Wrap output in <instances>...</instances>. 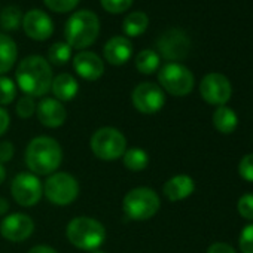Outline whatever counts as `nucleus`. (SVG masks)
Listing matches in <instances>:
<instances>
[{"label": "nucleus", "instance_id": "obj_1", "mask_svg": "<svg viewBox=\"0 0 253 253\" xmlns=\"http://www.w3.org/2000/svg\"><path fill=\"white\" fill-rule=\"evenodd\" d=\"M15 79L20 89L30 97H43L52 85L49 63L41 55L26 57L17 67Z\"/></svg>", "mask_w": 253, "mask_h": 253}, {"label": "nucleus", "instance_id": "obj_2", "mask_svg": "<svg viewBox=\"0 0 253 253\" xmlns=\"http://www.w3.org/2000/svg\"><path fill=\"white\" fill-rule=\"evenodd\" d=\"M63 161V151L58 142L48 136L33 139L26 149V164L33 174H52Z\"/></svg>", "mask_w": 253, "mask_h": 253}, {"label": "nucleus", "instance_id": "obj_3", "mask_svg": "<svg viewBox=\"0 0 253 253\" xmlns=\"http://www.w3.org/2000/svg\"><path fill=\"white\" fill-rule=\"evenodd\" d=\"M100 32L98 17L91 11L75 12L64 29L66 43L75 49H84L92 45Z\"/></svg>", "mask_w": 253, "mask_h": 253}, {"label": "nucleus", "instance_id": "obj_4", "mask_svg": "<svg viewBox=\"0 0 253 253\" xmlns=\"http://www.w3.org/2000/svg\"><path fill=\"white\" fill-rule=\"evenodd\" d=\"M69 241L81 250H98L106 240V228L92 217L79 216L69 222L66 229Z\"/></svg>", "mask_w": 253, "mask_h": 253}, {"label": "nucleus", "instance_id": "obj_5", "mask_svg": "<svg viewBox=\"0 0 253 253\" xmlns=\"http://www.w3.org/2000/svg\"><path fill=\"white\" fill-rule=\"evenodd\" d=\"M160 197L151 188H134L124 197V211L133 220H148L160 210Z\"/></svg>", "mask_w": 253, "mask_h": 253}, {"label": "nucleus", "instance_id": "obj_6", "mask_svg": "<svg viewBox=\"0 0 253 253\" xmlns=\"http://www.w3.org/2000/svg\"><path fill=\"white\" fill-rule=\"evenodd\" d=\"M91 151L98 160L115 161L126 151V139L113 126H103L91 137Z\"/></svg>", "mask_w": 253, "mask_h": 253}, {"label": "nucleus", "instance_id": "obj_7", "mask_svg": "<svg viewBox=\"0 0 253 253\" xmlns=\"http://www.w3.org/2000/svg\"><path fill=\"white\" fill-rule=\"evenodd\" d=\"M43 194L55 206H69L79 195V183L69 173H52L43 185Z\"/></svg>", "mask_w": 253, "mask_h": 253}, {"label": "nucleus", "instance_id": "obj_8", "mask_svg": "<svg viewBox=\"0 0 253 253\" xmlns=\"http://www.w3.org/2000/svg\"><path fill=\"white\" fill-rule=\"evenodd\" d=\"M158 81L169 94L176 97L188 95L194 88L192 72L179 63H169L161 67L158 73Z\"/></svg>", "mask_w": 253, "mask_h": 253}, {"label": "nucleus", "instance_id": "obj_9", "mask_svg": "<svg viewBox=\"0 0 253 253\" xmlns=\"http://www.w3.org/2000/svg\"><path fill=\"white\" fill-rule=\"evenodd\" d=\"M11 194L20 206L33 207L42 198L43 186L36 174L20 173L11 183Z\"/></svg>", "mask_w": 253, "mask_h": 253}, {"label": "nucleus", "instance_id": "obj_10", "mask_svg": "<svg viewBox=\"0 0 253 253\" xmlns=\"http://www.w3.org/2000/svg\"><path fill=\"white\" fill-rule=\"evenodd\" d=\"M131 101L134 107L145 115L160 112L166 104V94L161 86L152 82L139 84L131 92Z\"/></svg>", "mask_w": 253, "mask_h": 253}, {"label": "nucleus", "instance_id": "obj_11", "mask_svg": "<svg viewBox=\"0 0 253 253\" xmlns=\"http://www.w3.org/2000/svg\"><path fill=\"white\" fill-rule=\"evenodd\" d=\"M200 92L204 101L213 106H225L232 94L231 82L220 73H209L200 84Z\"/></svg>", "mask_w": 253, "mask_h": 253}, {"label": "nucleus", "instance_id": "obj_12", "mask_svg": "<svg viewBox=\"0 0 253 253\" xmlns=\"http://www.w3.org/2000/svg\"><path fill=\"white\" fill-rule=\"evenodd\" d=\"M160 54L166 60L177 61L183 60L191 48V41L186 33L180 29H170L164 32L157 42Z\"/></svg>", "mask_w": 253, "mask_h": 253}, {"label": "nucleus", "instance_id": "obj_13", "mask_svg": "<svg viewBox=\"0 0 253 253\" xmlns=\"http://www.w3.org/2000/svg\"><path fill=\"white\" fill-rule=\"evenodd\" d=\"M35 231V222L24 213H12L0 222V234L8 241L21 243Z\"/></svg>", "mask_w": 253, "mask_h": 253}, {"label": "nucleus", "instance_id": "obj_14", "mask_svg": "<svg viewBox=\"0 0 253 253\" xmlns=\"http://www.w3.org/2000/svg\"><path fill=\"white\" fill-rule=\"evenodd\" d=\"M23 29L33 41H46L54 33V23L41 9H32L23 17Z\"/></svg>", "mask_w": 253, "mask_h": 253}, {"label": "nucleus", "instance_id": "obj_15", "mask_svg": "<svg viewBox=\"0 0 253 253\" xmlns=\"http://www.w3.org/2000/svg\"><path fill=\"white\" fill-rule=\"evenodd\" d=\"M36 113L41 124L48 126V128L61 126L67 118L64 106L57 98H42L36 107Z\"/></svg>", "mask_w": 253, "mask_h": 253}, {"label": "nucleus", "instance_id": "obj_16", "mask_svg": "<svg viewBox=\"0 0 253 253\" xmlns=\"http://www.w3.org/2000/svg\"><path fill=\"white\" fill-rule=\"evenodd\" d=\"M73 67L76 73L86 81H97L104 73V63L101 58L89 51H84L75 55Z\"/></svg>", "mask_w": 253, "mask_h": 253}, {"label": "nucleus", "instance_id": "obj_17", "mask_svg": "<svg viewBox=\"0 0 253 253\" xmlns=\"http://www.w3.org/2000/svg\"><path fill=\"white\" fill-rule=\"evenodd\" d=\"M104 58L112 66H122L131 58L133 45L124 36H115L104 45Z\"/></svg>", "mask_w": 253, "mask_h": 253}, {"label": "nucleus", "instance_id": "obj_18", "mask_svg": "<svg viewBox=\"0 0 253 253\" xmlns=\"http://www.w3.org/2000/svg\"><path fill=\"white\" fill-rule=\"evenodd\" d=\"M195 189V183L191 176L188 174H177L169 179L164 186L163 192L170 201H180L188 198Z\"/></svg>", "mask_w": 253, "mask_h": 253}, {"label": "nucleus", "instance_id": "obj_19", "mask_svg": "<svg viewBox=\"0 0 253 253\" xmlns=\"http://www.w3.org/2000/svg\"><path fill=\"white\" fill-rule=\"evenodd\" d=\"M51 91L54 92L58 101H70L76 97L79 91V85H78V81L72 75L61 73L52 79Z\"/></svg>", "mask_w": 253, "mask_h": 253}, {"label": "nucleus", "instance_id": "obj_20", "mask_svg": "<svg viewBox=\"0 0 253 253\" xmlns=\"http://www.w3.org/2000/svg\"><path fill=\"white\" fill-rule=\"evenodd\" d=\"M17 43L8 35L0 33V76L8 73L17 61Z\"/></svg>", "mask_w": 253, "mask_h": 253}, {"label": "nucleus", "instance_id": "obj_21", "mask_svg": "<svg viewBox=\"0 0 253 253\" xmlns=\"http://www.w3.org/2000/svg\"><path fill=\"white\" fill-rule=\"evenodd\" d=\"M213 124L222 134H231L238 125L237 113L228 106H219L213 113Z\"/></svg>", "mask_w": 253, "mask_h": 253}, {"label": "nucleus", "instance_id": "obj_22", "mask_svg": "<svg viewBox=\"0 0 253 253\" xmlns=\"http://www.w3.org/2000/svg\"><path fill=\"white\" fill-rule=\"evenodd\" d=\"M148 24H149V20H148V15L145 12H133L124 20L122 30L126 36L137 38L146 32Z\"/></svg>", "mask_w": 253, "mask_h": 253}, {"label": "nucleus", "instance_id": "obj_23", "mask_svg": "<svg viewBox=\"0 0 253 253\" xmlns=\"http://www.w3.org/2000/svg\"><path fill=\"white\" fill-rule=\"evenodd\" d=\"M122 158H124V166L128 169L130 171H142L149 164L148 154L143 149H140V148L126 149L124 152Z\"/></svg>", "mask_w": 253, "mask_h": 253}, {"label": "nucleus", "instance_id": "obj_24", "mask_svg": "<svg viewBox=\"0 0 253 253\" xmlns=\"http://www.w3.org/2000/svg\"><path fill=\"white\" fill-rule=\"evenodd\" d=\"M136 67L143 75H152L160 67V54L152 49L140 51L136 57Z\"/></svg>", "mask_w": 253, "mask_h": 253}, {"label": "nucleus", "instance_id": "obj_25", "mask_svg": "<svg viewBox=\"0 0 253 253\" xmlns=\"http://www.w3.org/2000/svg\"><path fill=\"white\" fill-rule=\"evenodd\" d=\"M23 23V14L18 6H6L0 14V27L6 32L17 30Z\"/></svg>", "mask_w": 253, "mask_h": 253}, {"label": "nucleus", "instance_id": "obj_26", "mask_svg": "<svg viewBox=\"0 0 253 253\" xmlns=\"http://www.w3.org/2000/svg\"><path fill=\"white\" fill-rule=\"evenodd\" d=\"M72 57V48L66 42H57L48 49V58L55 66L66 64Z\"/></svg>", "mask_w": 253, "mask_h": 253}, {"label": "nucleus", "instance_id": "obj_27", "mask_svg": "<svg viewBox=\"0 0 253 253\" xmlns=\"http://www.w3.org/2000/svg\"><path fill=\"white\" fill-rule=\"evenodd\" d=\"M17 97V86L12 79L0 76V106H6Z\"/></svg>", "mask_w": 253, "mask_h": 253}, {"label": "nucleus", "instance_id": "obj_28", "mask_svg": "<svg viewBox=\"0 0 253 253\" xmlns=\"http://www.w3.org/2000/svg\"><path fill=\"white\" fill-rule=\"evenodd\" d=\"M17 115L23 119H27L30 116H33V113L36 112V103L33 100V97L30 95H24L17 101Z\"/></svg>", "mask_w": 253, "mask_h": 253}, {"label": "nucleus", "instance_id": "obj_29", "mask_svg": "<svg viewBox=\"0 0 253 253\" xmlns=\"http://www.w3.org/2000/svg\"><path fill=\"white\" fill-rule=\"evenodd\" d=\"M101 6L110 14H122L128 9L134 0H100Z\"/></svg>", "mask_w": 253, "mask_h": 253}, {"label": "nucleus", "instance_id": "obj_30", "mask_svg": "<svg viewBox=\"0 0 253 253\" xmlns=\"http://www.w3.org/2000/svg\"><path fill=\"white\" fill-rule=\"evenodd\" d=\"M43 2L51 11L64 14L75 9L79 3V0H43Z\"/></svg>", "mask_w": 253, "mask_h": 253}, {"label": "nucleus", "instance_id": "obj_31", "mask_svg": "<svg viewBox=\"0 0 253 253\" xmlns=\"http://www.w3.org/2000/svg\"><path fill=\"white\" fill-rule=\"evenodd\" d=\"M237 209L241 217L253 220V194H244L238 200Z\"/></svg>", "mask_w": 253, "mask_h": 253}, {"label": "nucleus", "instance_id": "obj_32", "mask_svg": "<svg viewBox=\"0 0 253 253\" xmlns=\"http://www.w3.org/2000/svg\"><path fill=\"white\" fill-rule=\"evenodd\" d=\"M240 250L243 253H253V223L244 226L240 234Z\"/></svg>", "mask_w": 253, "mask_h": 253}, {"label": "nucleus", "instance_id": "obj_33", "mask_svg": "<svg viewBox=\"0 0 253 253\" xmlns=\"http://www.w3.org/2000/svg\"><path fill=\"white\" fill-rule=\"evenodd\" d=\"M238 171L244 180L253 182V154L243 157V160L240 161V166H238Z\"/></svg>", "mask_w": 253, "mask_h": 253}, {"label": "nucleus", "instance_id": "obj_34", "mask_svg": "<svg viewBox=\"0 0 253 253\" xmlns=\"http://www.w3.org/2000/svg\"><path fill=\"white\" fill-rule=\"evenodd\" d=\"M14 145L11 142H2L0 143V164L8 163L14 157Z\"/></svg>", "mask_w": 253, "mask_h": 253}, {"label": "nucleus", "instance_id": "obj_35", "mask_svg": "<svg viewBox=\"0 0 253 253\" xmlns=\"http://www.w3.org/2000/svg\"><path fill=\"white\" fill-rule=\"evenodd\" d=\"M207 253H235V250L226 243H213L207 249Z\"/></svg>", "mask_w": 253, "mask_h": 253}, {"label": "nucleus", "instance_id": "obj_36", "mask_svg": "<svg viewBox=\"0 0 253 253\" xmlns=\"http://www.w3.org/2000/svg\"><path fill=\"white\" fill-rule=\"evenodd\" d=\"M9 122H11L9 113L6 112V109H2V106H0V137L9 128Z\"/></svg>", "mask_w": 253, "mask_h": 253}, {"label": "nucleus", "instance_id": "obj_37", "mask_svg": "<svg viewBox=\"0 0 253 253\" xmlns=\"http://www.w3.org/2000/svg\"><path fill=\"white\" fill-rule=\"evenodd\" d=\"M29 253H57L55 249L49 247V246H45V244H39V246H35L29 250Z\"/></svg>", "mask_w": 253, "mask_h": 253}, {"label": "nucleus", "instance_id": "obj_38", "mask_svg": "<svg viewBox=\"0 0 253 253\" xmlns=\"http://www.w3.org/2000/svg\"><path fill=\"white\" fill-rule=\"evenodd\" d=\"M8 210H9V203H8V200L3 198V197H0V216L6 214Z\"/></svg>", "mask_w": 253, "mask_h": 253}, {"label": "nucleus", "instance_id": "obj_39", "mask_svg": "<svg viewBox=\"0 0 253 253\" xmlns=\"http://www.w3.org/2000/svg\"><path fill=\"white\" fill-rule=\"evenodd\" d=\"M5 177H6V171H5L3 166H2V164H0V185H2V183H3Z\"/></svg>", "mask_w": 253, "mask_h": 253}, {"label": "nucleus", "instance_id": "obj_40", "mask_svg": "<svg viewBox=\"0 0 253 253\" xmlns=\"http://www.w3.org/2000/svg\"><path fill=\"white\" fill-rule=\"evenodd\" d=\"M91 253H104V252H101V250H92Z\"/></svg>", "mask_w": 253, "mask_h": 253}]
</instances>
